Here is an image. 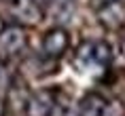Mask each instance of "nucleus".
I'll list each match as a JSON object with an SVG mask.
<instances>
[{
    "mask_svg": "<svg viewBox=\"0 0 125 116\" xmlns=\"http://www.w3.org/2000/svg\"><path fill=\"white\" fill-rule=\"evenodd\" d=\"M28 46V34L17 23L0 27V61H11Z\"/></svg>",
    "mask_w": 125,
    "mask_h": 116,
    "instance_id": "f257e3e1",
    "label": "nucleus"
},
{
    "mask_svg": "<svg viewBox=\"0 0 125 116\" xmlns=\"http://www.w3.org/2000/svg\"><path fill=\"white\" fill-rule=\"evenodd\" d=\"M53 106H55V93L42 89L28 97L23 110H26V116H51Z\"/></svg>",
    "mask_w": 125,
    "mask_h": 116,
    "instance_id": "f03ea898",
    "label": "nucleus"
},
{
    "mask_svg": "<svg viewBox=\"0 0 125 116\" xmlns=\"http://www.w3.org/2000/svg\"><path fill=\"white\" fill-rule=\"evenodd\" d=\"M68 45H70V36H68V32L64 27H53L42 38V51H45V55L49 59L62 57L68 51Z\"/></svg>",
    "mask_w": 125,
    "mask_h": 116,
    "instance_id": "7ed1b4c3",
    "label": "nucleus"
},
{
    "mask_svg": "<svg viewBox=\"0 0 125 116\" xmlns=\"http://www.w3.org/2000/svg\"><path fill=\"white\" fill-rule=\"evenodd\" d=\"M2 2H4L7 11L13 17H17L21 21H28V23H36L40 19V15H42L40 7L34 0H2Z\"/></svg>",
    "mask_w": 125,
    "mask_h": 116,
    "instance_id": "20e7f679",
    "label": "nucleus"
},
{
    "mask_svg": "<svg viewBox=\"0 0 125 116\" xmlns=\"http://www.w3.org/2000/svg\"><path fill=\"white\" fill-rule=\"evenodd\" d=\"M98 19H100V23H102L104 27H108V30L121 27L123 21H125V7L121 4V0L102 4L100 11H98Z\"/></svg>",
    "mask_w": 125,
    "mask_h": 116,
    "instance_id": "39448f33",
    "label": "nucleus"
},
{
    "mask_svg": "<svg viewBox=\"0 0 125 116\" xmlns=\"http://www.w3.org/2000/svg\"><path fill=\"white\" fill-rule=\"evenodd\" d=\"M106 108L104 97L98 93H87L79 103V116H102Z\"/></svg>",
    "mask_w": 125,
    "mask_h": 116,
    "instance_id": "423d86ee",
    "label": "nucleus"
},
{
    "mask_svg": "<svg viewBox=\"0 0 125 116\" xmlns=\"http://www.w3.org/2000/svg\"><path fill=\"white\" fill-rule=\"evenodd\" d=\"M112 59V51L106 42H93V63L108 65Z\"/></svg>",
    "mask_w": 125,
    "mask_h": 116,
    "instance_id": "0eeeda50",
    "label": "nucleus"
},
{
    "mask_svg": "<svg viewBox=\"0 0 125 116\" xmlns=\"http://www.w3.org/2000/svg\"><path fill=\"white\" fill-rule=\"evenodd\" d=\"M11 89V72L7 68V61H0V97H4Z\"/></svg>",
    "mask_w": 125,
    "mask_h": 116,
    "instance_id": "6e6552de",
    "label": "nucleus"
},
{
    "mask_svg": "<svg viewBox=\"0 0 125 116\" xmlns=\"http://www.w3.org/2000/svg\"><path fill=\"white\" fill-rule=\"evenodd\" d=\"M102 116H125V106L121 101H112V103H106L104 108V114Z\"/></svg>",
    "mask_w": 125,
    "mask_h": 116,
    "instance_id": "1a4fd4ad",
    "label": "nucleus"
},
{
    "mask_svg": "<svg viewBox=\"0 0 125 116\" xmlns=\"http://www.w3.org/2000/svg\"><path fill=\"white\" fill-rule=\"evenodd\" d=\"M0 116H4V101H2V97H0Z\"/></svg>",
    "mask_w": 125,
    "mask_h": 116,
    "instance_id": "9d476101",
    "label": "nucleus"
},
{
    "mask_svg": "<svg viewBox=\"0 0 125 116\" xmlns=\"http://www.w3.org/2000/svg\"><path fill=\"white\" fill-rule=\"evenodd\" d=\"M106 2H115V0H100V7H102V4H106Z\"/></svg>",
    "mask_w": 125,
    "mask_h": 116,
    "instance_id": "9b49d317",
    "label": "nucleus"
}]
</instances>
